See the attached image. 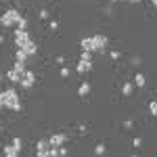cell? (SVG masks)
<instances>
[{
    "label": "cell",
    "mask_w": 157,
    "mask_h": 157,
    "mask_svg": "<svg viewBox=\"0 0 157 157\" xmlns=\"http://www.w3.org/2000/svg\"><path fill=\"white\" fill-rule=\"evenodd\" d=\"M2 98H4V107L13 109V111H19V109H21V101H19V94H17L15 88L2 90Z\"/></svg>",
    "instance_id": "2"
},
{
    "label": "cell",
    "mask_w": 157,
    "mask_h": 157,
    "mask_svg": "<svg viewBox=\"0 0 157 157\" xmlns=\"http://www.w3.org/2000/svg\"><path fill=\"white\" fill-rule=\"evenodd\" d=\"M4 107V98H2V90H0V109Z\"/></svg>",
    "instance_id": "20"
},
{
    "label": "cell",
    "mask_w": 157,
    "mask_h": 157,
    "mask_svg": "<svg viewBox=\"0 0 157 157\" xmlns=\"http://www.w3.org/2000/svg\"><path fill=\"white\" fill-rule=\"evenodd\" d=\"M19 19H21V13L17 11V9H6L0 15V25L2 27H13V25H17Z\"/></svg>",
    "instance_id": "3"
},
{
    "label": "cell",
    "mask_w": 157,
    "mask_h": 157,
    "mask_svg": "<svg viewBox=\"0 0 157 157\" xmlns=\"http://www.w3.org/2000/svg\"><path fill=\"white\" fill-rule=\"evenodd\" d=\"M32 40V36H29V32L27 29H15V44H17V48H23L25 44Z\"/></svg>",
    "instance_id": "4"
},
{
    "label": "cell",
    "mask_w": 157,
    "mask_h": 157,
    "mask_svg": "<svg viewBox=\"0 0 157 157\" xmlns=\"http://www.w3.org/2000/svg\"><path fill=\"white\" fill-rule=\"evenodd\" d=\"M111 2H115V0H111Z\"/></svg>",
    "instance_id": "24"
},
{
    "label": "cell",
    "mask_w": 157,
    "mask_h": 157,
    "mask_svg": "<svg viewBox=\"0 0 157 157\" xmlns=\"http://www.w3.org/2000/svg\"><path fill=\"white\" fill-rule=\"evenodd\" d=\"M4 153L9 157H17L19 153H21V138H13L9 145L4 147Z\"/></svg>",
    "instance_id": "5"
},
{
    "label": "cell",
    "mask_w": 157,
    "mask_h": 157,
    "mask_svg": "<svg viewBox=\"0 0 157 157\" xmlns=\"http://www.w3.org/2000/svg\"><path fill=\"white\" fill-rule=\"evenodd\" d=\"M134 86H138V88L147 86V78H145V73H134Z\"/></svg>",
    "instance_id": "11"
},
{
    "label": "cell",
    "mask_w": 157,
    "mask_h": 157,
    "mask_svg": "<svg viewBox=\"0 0 157 157\" xmlns=\"http://www.w3.org/2000/svg\"><path fill=\"white\" fill-rule=\"evenodd\" d=\"M88 92H90V82H84V84L78 88V94H80V97H86Z\"/></svg>",
    "instance_id": "14"
},
{
    "label": "cell",
    "mask_w": 157,
    "mask_h": 157,
    "mask_svg": "<svg viewBox=\"0 0 157 157\" xmlns=\"http://www.w3.org/2000/svg\"><path fill=\"white\" fill-rule=\"evenodd\" d=\"M17 27H19V29H27V19H25L23 15H21V19L17 21Z\"/></svg>",
    "instance_id": "16"
},
{
    "label": "cell",
    "mask_w": 157,
    "mask_h": 157,
    "mask_svg": "<svg viewBox=\"0 0 157 157\" xmlns=\"http://www.w3.org/2000/svg\"><path fill=\"white\" fill-rule=\"evenodd\" d=\"M94 153H97V155H103V153H105V145H98L97 149H94Z\"/></svg>",
    "instance_id": "17"
},
{
    "label": "cell",
    "mask_w": 157,
    "mask_h": 157,
    "mask_svg": "<svg viewBox=\"0 0 157 157\" xmlns=\"http://www.w3.org/2000/svg\"><path fill=\"white\" fill-rule=\"evenodd\" d=\"M48 149H50L48 138H42V140H38L36 151H38V155H40V157H48Z\"/></svg>",
    "instance_id": "8"
},
{
    "label": "cell",
    "mask_w": 157,
    "mask_h": 157,
    "mask_svg": "<svg viewBox=\"0 0 157 157\" xmlns=\"http://www.w3.org/2000/svg\"><path fill=\"white\" fill-rule=\"evenodd\" d=\"M109 57H111V59H120V52H117V50H113V52H111Z\"/></svg>",
    "instance_id": "19"
},
{
    "label": "cell",
    "mask_w": 157,
    "mask_h": 157,
    "mask_svg": "<svg viewBox=\"0 0 157 157\" xmlns=\"http://www.w3.org/2000/svg\"><path fill=\"white\" fill-rule=\"evenodd\" d=\"M107 42H109L107 36L97 34V36L82 38V40H80V48H82V50H90V52H101V50H105Z\"/></svg>",
    "instance_id": "1"
},
{
    "label": "cell",
    "mask_w": 157,
    "mask_h": 157,
    "mask_svg": "<svg viewBox=\"0 0 157 157\" xmlns=\"http://www.w3.org/2000/svg\"><path fill=\"white\" fill-rule=\"evenodd\" d=\"M132 92H134V82H126L124 88H121V94L128 97V94H132Z\"/></svg>",
    "instance_id": "13"
},
{
    "label": "cell",
    "mask_w": 157,
    "mask_h": 157,
    "mask_svg": "<svg viewBox=\"0 0 157 157\" xmlns=\"http://www.w3.org/2000/svg\"><path fill=\"white\" fill-rule=\"evenodd\" d=\"M6 80L13 82V84H19V82H21V73L15 71V69H11V71H6Z\"/></svg>",
    "instance_id": "10"
},
{
    "label": "cell",
    "mask_w": 157,
    "mask_h": 157,
    "mask_svg": "<svg viewBox=\"0 0 157 157\" xmlns=\"http://www.w3.org/2000/svg\"><path fill=\"white\" fill-rule=\"evenodd\" d=\"M65 140H67L65 134H52V136L48 138L50 147H63V145H65Z\"/></svg>",
    "instance_id": "9"
},
{
    "label": "cell",
    "mask_w": 157,
    "mask_h": 157,
    "mask_svg": "<svg viewBox=\"0 0 157 157\" xmlns=\"http://www.w3.org/2000/svg\"><path fill=\"white\" fill-rule=\"evenodd\" d=\"M27 59H29V55H27L23 48H17V52H15V61H23V63H27Z\"/></svg>",
    "instance_id": "12"
},
{
    "label": "cell",
    "mask_w": 157,
    "mask_h": 157,
    "mask_svg": "<svg viewBox=\"0 0 157 157\" xmlns=\"http://www.w3.org/2000/svg\"><path fill=\"white\" fill-rule=\"evenodd\" d=\"M128 2H132V4H138V2H140V0H128Z\"/></svg>",
    "instance_id": "21"
},
{
    "label": "cell",
    "mask_w": 157,
    "mask_h": 157,
    "mask_svg": "<svg viewBox=\"0 0 157 157\" xmlns=\"http://www.w3.org/2000/svg\"><path fill=\"white\" fill-rule=\"evenodd\" d=\"M19 84L23 86L25 90H32V88H34V84H36V73L27 69V71L21 75V82H19Z\"/></svg>",
    "instance_id": "6"
},
{
    "label": "cell",
    "mask_w": 157,
    "mask_h": 157,
    "mask_svg": "<svg viewBox=\"0 0 157 157\" xmlns=\"http://www.w3.org/2000/svg\"><path fill=\"white\" fill-rule=\"evenodd\" d=\"M61 75H63V78H67V75H69V69H67V67H63V69H61Z\"/></svg>",
    "instance_id": "18"
},
{
    "label": "cell",
    "mask_w": 157,
    "mask_h": 157,
    "mask_svg": "<svg viewBox=\"0 0 157 157\" xmlns=\"http://www.w3.org/2000/svg\"><path fill=\"white\" fill-rule=\"evenodd\" d=\"M149 111H151L153 117H157V101H151V103H149Z\"/></svg>",
    "instance_id": "15"
},
{
    "label": "cell",
    "mask_w": 157,
    "mask_h": 157,
    "mask_svg": "<svg viewBox=\"0 0 157 157\" xmlns=\"http://www.w3.org/2000/svg\"><path fill=\"white\" fill-rule=\"evenodd\" d=\"M151 4H153V6H155V9H157V0H151Z\"/></svg>",
    "instance_id": "22"
},
{
    "label": "cell",
    "mask_w": 157,
    "mask_h": 157,
    "mask_svg": "<svg viewBox=\"0 0 157 157\" xmlns=\"http://www.w3.org/2000/svg\"><path fill=\"white\" fill-rule=\"evenodd\" d=\"M0 82H2V75H0Z\"/></svg>",
    "instance_id": "23"
},
{
    "label": "cell",
    "mask_w": 157,
    "mask_h": 157,
    "mask_svg": "<svg viewBox=\"0 0 157 157\" xmlns=\"http://www.w3.org/2000/svg\"><path fill=\"white\" fill-rule=\"evenodd\" d=\"M75 71L78 73H90L92 71V59H82L78 61V65H75Z\"/></svg>",
    "instance_id": "7"
}]
</instances>
